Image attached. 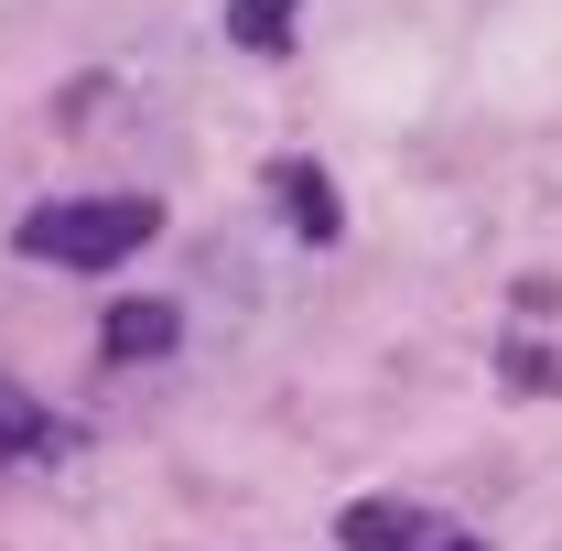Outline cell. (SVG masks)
Wrapping results in <instances>:
<instances>
[{
	"mask_svg": "<svg viewBox=\"0 0 562 551\" xmlns=\"http://www.w3.org/2000/svg\"><path fill=\"white\" fill-rule=\"evenodd\" d=\"M22 454H44V412H33L22 379H0V476H11Z\"/></svg>",
	"mask_w": 562,
	"mask_h": 551,
	"instance_id": "obj_6",
	"label": "cell"
},
{
	"mask_svg": "<svg viewBox=\"0 0 562 551\" xmlns=\"http://www.w3.org/2000/svg\"><path fill=\"white\" fill-rule=\"evenodd\" d=\"M336 541L347 551H487L476 530L432 519V508H412V497H347V508H336Z\"/></svg>",
	"mask_w": 562,
	"mask_h": 551,
	"instance_id": "obj_2",
	"label": "cell"
},
{
	"mask_svg": "<svg viewBox=\"0 0 562 551\" xmlns=\"http://www.w3.org/2000/svg\"><path fill=\"white\" fill-rule=\"evenodd\" d=\"M303 33V0H227V44L238 55H292Z\"/></svg>",
	"mask_w": 562,
	"mask_h": 551,
	"instance_id": "obj_5",
	"label": "cell"
},
{
	"mask_svg": "<svg viewBox=\"0 0 562 551\" xmlns=\"http://www.w3.org/2000/svg\"><path fill=\"white\" fill-rule=\"evenodd\" d=\"M98 346H109V357H131V368H151V357H173V346H184V314H173L162 292H140V303H109Z\"/></svg>",
	"mask_w": 562,
	"mask_h": 551,
	"instance_id": "obj_3",
	"label": "cell"
},
{
	"mask_svg": "<svg viewBox=\"0 0 562 551\" xmlns=\"http://www.w3.org/2000/svg\"><path fill=\"white\" fill-rule=\"evenodd\" d=\"M271 206L292 216V238H303V249H325V238H336V195H325V173H314V162H271Z\"/></svg>",
	"mask_w": 562,
	"mask_h": 551,
	"instance_id": "obj_4",
	"label": "cell"
},
{
	"mask_svg": "<svg viewBox=\"0 0 562 551\" xmlns=\"http://www.w3.org/2000/svg\"><path fill=\"white\" fill-rule=\"evenodd\" d=\"M151 227H162L151 195H55V206H33L11 227V249L44 260V271H109V260H131Z\"/></svg>",
	"mask_w": 562,
	"mask_h": 551,
	"instance_id": "obj_1",
	"label": "cell"
}]
</instances>
